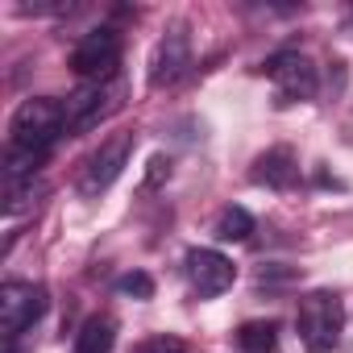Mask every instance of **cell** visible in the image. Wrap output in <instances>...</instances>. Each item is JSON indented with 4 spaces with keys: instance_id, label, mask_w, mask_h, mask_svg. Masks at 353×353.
<instances>
[{
    "instance_id": "6da1fadb",
    "label": "cell",
    "mask_w": 353,
    "mask_h": 353,
    "mask_svg": "<svg viewBox=\"0 0 353 353\" xmlns=\"http://www.w3.org/2000/svg\"><path fill=\"white\" fill-rule=\"evenodd\" d=\"M63 133H67V108H63V100H50V96L21 100L13 121H9V145H17V150L50 154V145Z\"/></svg>"
},
{
    "instance_id": "7a4b0ae2",
    "label": "cell",
    "mask_w": 353,
    "mask_h": 353,
    "mask_svg": "<svg viewBox=\"0 0 353 353\" xmlns=\"http://www.w3.org/2000/svg\"><path fill=\"white\" fill-rule=\"evenodd\" d=\"M295 328H299V341L307 345V353H328L336 341H341V328H345V307L332 291H312L299 299V312H295Z\"/></svg>"
},
{
    "instance_id": "3957f363",
    "label": "cell",
    "mask_w": 353,
    "mask_h": 353,
    "mask_svg": "<svg viewBox=\"0 0 353 353\" xmlns=\"http://www.w3.org/2000/svg\"><path fill=\"white\" fill-rule=\"evenodd\" d=\"M67 137H79L88 129H96L100 121H108L121 108V83L100 79V83H83L79 92L67 96Z\"/></svg>"
},
{
    "instance_id": "277c9868",
    "label": "cell",
    "mask_w": 353,
    "mask_h": 353,
    "mask_svg": "<svg viewBox=\"0 0 353 353\" xmlns=\"http://www.w3.org/2000/svg\"><path fill=\"white\" fill-rule=\"evenodd\" d=\"M46 287L38 283H5L0 287V332L5 341H17L26 328H34L46 316Z\"/></svg>"
},
{
    "instance_id": "5b68a950",
    "label": "cell",
    "mask_w": 353,
    "mask_h": 353,
    "mask_svg": "<svg viewBox=\"0 0 353 353\" xmlns=\"http://www.w3.org/2000/svg\"><path fill=\"white\" fill-rule=\"evenodd\" d=\"M133 145H137V137H133V133H112L108 141H100V150L83 162L79 192H83V196H100V192H108V188L121 179V170L129 166Z\"/></svg>"
},
{
    "instance_id": "8992f818",
    "label": "cell",
    "mask_w": 353,
    "mask_h": 353,
    "mask_svg": "<svg viewBox=\"0 0 353 353\" xmlns=\"http://www.w3.org/2000/svg\"><path fill=\"white\" fill-rule=\"evenodd\" d=\"M117 63H121V34L117 30H92V34H83L75 42V50H71V59H67V67L75 75L92 79V83L108 79L117 71Z\"/></svg>"
},
{
    "instance_id": "52a82bcc",
    "label": "cell",
    "mask_w": 353,
    "mask_h": 353,
    "mask_svg": "<svg viewBox=\"0 0 353 353\" xmlns=\"http://www.w3.org/2000/svg\"><path fill=\"white\" fill-rule=\"evenodd\" d=\"M266 75L274 79V92H279V104H303L316 96L320 79H316V67L312 59L295 54V50H283L266 63Z\"/></svg>"
},
{
    "instance_id": "ba28073f",
    "label": "cell",
    "mask_w": 353,
    "mask_h": 353,
    "mask_svg": "<svg viewBox=\"0 0 353 353\" xmlns=\"http://www.w3.org/2000/svg\"><path fill=\"white\" fill-rule=\"evenodd\" d=\"M192 67V38L183 26H174L150 54V88H170L179 83L183 71Z\"/></svg>"
},
{
    "instance_id": "9c48e42d",
    "label": "cell",
    "mask_w": 353,
    "mask_h": 353,
    "mask_svg": "<svg viewBox=\"0 0 353 353\" xmlns=\"http://www.w3.org/2000/svg\"><path fill=\"white\" fill-rule=\"evenodd\" d=\"M188 279L196 287V295L212 299V295H225L237 279V266L221 254V250H192L188 254Z\"/></svg>"
},
{
    "instance_id": "30bf717a",
    "label": "cell",
    "mask_w": 353,
    "mask_h": 353,
    "mask_svg": "<svg viewBox=\"0 0 353 353\" xmlns=\"http://www.w3.org/2000/svg\"><path fill=\"white\" fill-rule=\"evenodd\" d=\"M295 179H299V162H295L291 145H274V150L254 158V183L287 192V188H295Z\"/></svg>"
},
{
    "instance_id": "8fae6325",
    "label": "cell",
    "mask_w": 353,
    "mask_h": 353,
    "mask_svg": "<svg viewBox=\"0 0 353 353\" xmlns=\"http://www.w3.org/2000/svg\"><path fill=\"white\" fill-rule=\"evenodd\" d=\"M112 341H117V324L108 316H92L75 332V353H112Z\"/></svg>"
},
{
    "instance_id": "7c38bea8",
    "label": "cell",
    "mask_w": 353,
    "mask_h": 353,
    "mask_svg": "<svg viewBox=\"0 0 353 353\" xmlns=\"http://www.w3.org/2000/svg\"><path fill=\"white\" fill-rule=\"evenodd\" d=\"M237 345H241V353H274V345H279L274 320H245L237 328Z\"/></svg>"
},
{
    "instance_id": "4fadbf2b",
    "label": "cell",
    "mask_w": 353,
    "mask_h": 353,
    "mask_svg": "<svg viewBox=\"0 0 353 353\" xmlns=\"http://www.w3.org/2000/svg\"><path fill=\"white\" fill-rule=\"evenodd\" d=\"M254 233V216L245 208H225L221 221H216V237L221 241H250Z\"/></svg>"
},
{
    "instance_id": "5bb4252c",
    "label": "cell",
    "mask_w": 353,
    "mask_h": 353,
    "mask_svg": "<svg viewBox=\"0 0 353 353\" xmlns=\"http://www.w3.org/2000/svg\"><path fill=\"white\" fill-rule=\"evenodd\" d=\"M38 196H42V183H9L5 188V216H21V212H30L34 204H38Z\"/></svg>"
},
{
    "instance_id": "9a60e30c",
    "label": "cell",
    "mask_w": 353,
    "mask_h": 353,
    "mask_svg": "<svg viewBox=\"0 0 353 353\" xmlns=\"http://www.w3.org/2000/svg\"><path fill=\"white\" fill-rule=\"evenodd\" d=\"M117 295H125V299H154V279H150L145 270L121 274V279H117Z\"/></svg>"
},
{
    "instance_id": "2e32d148",
    "label": "cell",
    "mask_w": 353,
    "mask_h": 353,
    "mask_svg": "<svg viewBox=\"0 0 353 353\" xmlns=\"http://www.w3.org/2000/svg\"><path fill=\"white\" fill-rule=\"evenodd\" d=\"M133 353H188V345H183L179 336H150V341H141Z\"/></svg>"
}]
</instances>
